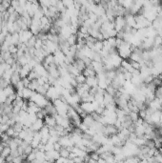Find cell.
<instances>
[{"label":"cell","mask_w":162,"mask_h":163,"mask_svg":"<svg viewBox=\"0 0 162 163\" xmlns=\"http://www.w3.org/2000/svg\"><path fill=\"white\" fill-rule=\"evenodd\" d=\"M43 120H44V124L47 125L49 128L54 127L55 125H56V120H55V117H52V115H45V117L43 118Z\"/></svg>","instance_id":"obj_3"},{"label":"cell","mask_w":162,"mask_h":163,"mask_svg":"<svg viewBox=\"0 0 162 163\" xmlns=\"http://www.w3.org/2000/svg\"><path fill=\"white\" fill-rule=\"evenodd\" d=\"M114 29H116V32H119V31H122L124 26L126 24L125 21V17L124 16H116L114 20Z\"/></svg>","instance_id":"obj_2"},{"label":"cell","mask_w":162,"mask_h":163,"mask_svg":"<svg viewBox=\"0 0 162 163\" xmlns=\"http://www.w3.org/2000/svg\"><path fill=\"white\" fill-rule=\"evenodd\" d=\"M76 82L78 84H82V83H84L86 81V76H84L82 73H81V74H78V76H76Z\"/></svg>","instance_id":"obj_10"},{"label":"cell","mask_w":162,"mask_h":163,"mask_svg":"<svg viewBox=\"0 0 162 163\" xmlns=\"http://www.w3.org/2000/svg\"><path fill=\"white\" fill-rule=\"evenodd\" d=\"M11 67L12 66L9 65L8 63H6V61L1 62V64H0V76H2V74L5 73V71L8 70V69H10Z\"/></svg>","instance_id":"obj_7"},{"label":"cell","mask_w":162,"mask_h":163,"mask_svg":"<svg viewBox=\"0 0 162 163\" xmlns=\"http://www.w3.org/2000/svg\"><path fill=\"white\" fill-rule=\"evenodd\" d=\"M17 51H18V47L16 45H14V44H11L10 47H9V52H10L12 55H14L16 54Z\"/></svg>","instance_id":"obj_12"},{"label":"cell","mask_w":162,"mask_h":163,"mask_svg":"<svg viewBox=\"0 0 162 163\" xmlns=\"http://www.w3.org/2000/svg\"><path fill=\"white\" fill-rule=\"evenodd\" d=\"M30 100L33 101L36 105H38L40 108L46 107L50 102V100L46 98L45 95H42V93H37V92H35V91L33 93V95H32V96H31Z\"/></svg>","instance_id":"obj_1"},{"label":"cell","mask_w":162,"mask_h":163,"mask_svg":"<svg viewBox=\"0 0 162 163\" xmlns=\"http://www.w3.org/2000/svg\"><path fill=\"white\" fill-rule=\"evenodd\" d=\"M11 153H12V149L9 146H6V147H4V149H3V151L1 153V155L4 156V158H6L8 155H11Z\"/></svg>","instance_id":"obj_9"},{"label":"cell","mask_w":162,"mask_h":163,"mask_svg":"<svg viewBox=\"0 0 162 163\" xmlns=\"http://www.w3.org/2000/svg\"><path fill=\"white\" fill-rule=\"evenodd\" d=\"M3 149H4V146L2 145V143L0 142V155H1V153H2V151H3Z\"/></svg>","instance_id":"obj_13"},{"label":"cell","mask_w":162,"mask_h":163,"mask_svg":"<svg viewBox=\"0 0 162 163\" xmlns=\"http://www.w3.org/2000/svg\"><path fill=\"white\" fill-rule=\"evenodd\" d=\"M44 120L41 119V118H37V119L33 122L32 124V126H31V129H32L33 132H39L41 130V128L44 126Z\"/></svg>","instance_id":"obj_4"},{"label":"cell","mask_w":162,"mask_h":163,"mask_svg":"<svg viewBox=\"0 0 162 163\" xmlns=\"http://www.w3.org/2000/svg\"><path fill=\"white\" fill-rule=\"evenodd\" d=\"M76 41H77V35L76 34H71V35L67 38V42L69 43V45L71 46V45H76Z\"/></svg>","instance_id":"obj_8"},{"label":"cell","mask_w":162,"mask_h":163,"mask_svg":"<svg viewBox=\"0 0 162 163\" xmlns=\"http://www.w3.org/2000/svg\"><path fill=\"white\" fill-rule=\"evenodd\" d=\"M28 2H32V3H35V2H38V0H27Z\"/></svg>","instance_id":"obj_14"},{"label":"cell","mask_w":162,"mask_h":163,"mask_svg":"<svg viewBox=\"0 0 162 163\" xmlns=\"http://www.w3.org/2000/svg\"><path fill=\"white\" fill-rule=\"evenodd\" d=\"M35 92V91L31 90L30 88L28 87H25L24 89L22 90V93H23V98L26 99V100H29L31 98V96H32L33 93Z\"/></svg>","instance_id":"obj_6"},{"label":"cell","mask_w":162,"mask_h":163,"mask_svg":"<svg viewBox=\"0 0 162 163\" xmlns=\"http://www.w3.org/2000/svg\"><path fill=\"white\" fill-rule=\"evenodd\" d=\"M85 82L88 84L91 88L97 87L98 86V78H97V76H96V74L93 76H87Z\"/></svg>","instance_id":"obj_5"},{"label":"cell","mask_w":162,"mask_h":163,"mask_svg":"<svg viewBox=\"0 0 162 163\" xmlns=\"http://www.w3.org/2000/svg\"><path fill=\"white\" fill-rule=\"evenodd\" d=\"M1 134H2V133L0 132V141H1Z\"/></svg>","instance_id":"obj_15"},{"label":"cell","mask_w":162,"mask_h":163,"mask_svg":"<svg viewBox=\"0 0 162 163\" xmlns=\"http://www.w3.org/2000/svg\"><path fill=\"white\" fill-rule=\"evenodd\" d=\"M1 62H2V61H1V60H0V64H1Z\"/></svg>","instance_id":"obj_16"},{"label":"cell","mask_w":162,"mask_h":163,"mask_svg":"<svg viewBox=\"0 0 162 163\" xmlns=\"http://www.w3.org/2000/svg\"><path fill=\"white\" fill-rule=\"evenodd\" d=\"M14 88L16 89V91H21V90H23L24 88H25V85H24V83H23V80H22V78L18 81V82L15 84L14 85Z\"/></svg>","instance_id":"obj_11"}]
</instances>
